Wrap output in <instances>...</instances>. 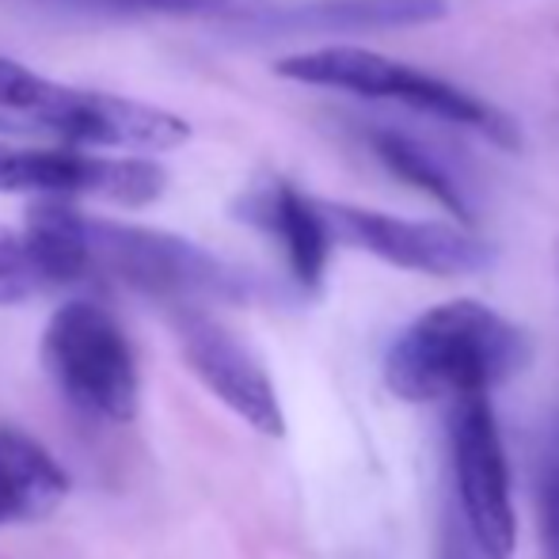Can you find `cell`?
I'll use <instances>...</instances> for the list:
<instances>
[{"instance_id":"cell-1","label":"cell","mask_w":559,"mask_h":559,"mask_svg":"<svg viewBox=\"0 0 559 559\" xmlns=\"http://www.w3.org/2000/svg\"><path fill=\"white\" fill-rule=\"evenodd\" d=\"M533 343L491 305L456 297L419 312L384 354V389L404 404L491 396L530 366Z\"/></svg>"},{"instance_id":"cell-3","label":"cell","mask_w":559,"mask_h":559,"mask_svg":"<svg viewBox=\"0 0 559 559\" xmlns=\"http://www.w3.org/2000/svg\"><path fill=\"white\" fill-rule=\"evenodd\" d=\"M92 274H111L126 286L168 305H251L263 301L266 282L243 266L164 228L99 222L84 214Z\"/></svg>"},{"instance_id":"cell-12","label":"cell","mask_w":559,"mask_h":559,"mask_svg":"<svg viewBox=\"0 0 559 559\" xmlns=\"http://www.w3.org/2000/svg\"><path fill=\"white\" fill-rule=\"evenodd\" d=\"M69 476L35 438L0 427V525L35 522L58 510Z\"/></svg>"},{"instance_id":"cell-18","label":"cell","mask_w":559,"mask_h":559,"mask_svg":"<svg viewBox=\"0 0 559 559\" xmlns=\"http://www.w3.org/2000/svg\"><path fill=\"white\" fill-rule=\"evenodd\" d=\"M537 518H540V556L559 559V456L548 461L537 491Z\"/></svg>"},{"instance_id":"cell-17","label":"cell","mask_w":559,"mask_h":559,"mask_svg":"<svg viewBox=\"0 0 559 559\" xmlns=\"http://www.w3.org/2000/svg\"><path fill=\"white\" fill-rule=\"evenodd\" d=\"M53 84L58 81H50V76L35 73V69L23 66V61L0 53V115H12L31 126L38 107L50 99Z\"/></svg>"},{"instance_id":"cell-8","label":"cell","mask_w":559,"mask_h":559,"mask_svg":"<svg viewBox=\"0 0 559 559\" xmlns=\"http://www.w3.org/2000/svg\"><path fill=\"white\" fill-rule=\"evenodd\" d=\"M31 126L53 133L66 145L141 156L171 153V148L187 145V138H191V122L164 111V107L61 81L53 84L50 99L38 107Z\"/></svg>"},{"instance_id":"cell-4","label":"cell","mask_w":559,"mask_h":559,"mask_svg":"<svg viewBox=\"0 0 559 559\" xmlns=\"http://www.w3.org/2000/svg\"><path fill=\"white\" fill-rule=\"evenodd\" d=\"M43 361L61 396L104 423L138 415L141 377L126 332L104 305L66 301L43 335Z\"/></svg>"},{"instance_id":"cell-9","label":"cell","mask_w":559,"mask_h":559,"mask_svg":"<svg viewBox=\"0 0 559 559\" xmlns=\"http://www.w3.org/2000/svg\"><path fill=\"white\" fill-rule=\"evenodd\" d=\"M171 332L179 338L187 366L202 384L233 407L251 430L263 438L286 435V415L274 381L259 358L225 324H217L202 305H171Z\"/></svg>"},{"instance_id":"cell-6","label":"cell","mask_w":559,"mask_h":559,"mask_svg":"<svg viewBox=\"0 0 559 559\" xmlns=\"http://www.w3.org/2000/svg\"><path fill=\"white\" fill-rule=\"evenodd\" d=\"M449 456L461 530L484 559H510L518 545V514L510 495V461L491 396L453 400L449 415Z\"/></svg>"},{"instance_id":"cell-16","label":"cell","mask_w":559,"mask_h":559,"mask_svg":"<svg viewBox=\"0 0 559 559\" xmlns=\"http://www.w3.org/2000/svg\"><path fill=\"white\" fill-rule=\"evenodd\" d=\"M43 289L50 286H46L43 271H38L35 255H31V243L23 236V228L0 225V309L31 301Z\"/></svg>"},{"instance_id":"cell-13","label":"cell","mask_w":559,"mask_h":559,"mask_svg":"<svg viewBox=\"0 0 559 559\" xmlns=\"http://www.w3.org/2000/svg\"><path fill=\"white\" fill-rule=\"evenodd\" d=\"M23 236H27L31 255L50 289L76 286L92 274L84 214L73 206V199H35L27 210Z\"/></svg>"},{"instance_id":"cell-11","label":"cell","mask_w":559,"mask_h":559,"mask_svg":"<svg viewBox=\"0 0 559 559\" xmlns=\"http://www.w3.org/2000/svg\"><path fill=\"white\" fill-rule=\"evenodd\" d=\"M449 0H305V4H266L251 20V31L266 35H369L438 23Z\"/></svg>"},{"instance_id":"cell-15","label":"cell","mask_w":559,"mask_h":559,"mask_svg":"<svg viewBox=\"0 0 559 559\" xmlns=\"http://www.w3.org/2000/svg\"><path fill=\"white\" fill-rule=\"evenodd\" d=\"M69 4L99 8V12L133 15H206V20H251L271 0H69Z\"/></svg>"},{"instance_id":"cell-14","label":"cell","mask_w":559,"mask_h":559,"mask_svg":"<svg viewBox=\"0 0 559 559\" xmlns=\"http://www.w3.org/2000/svg\"><path fill=\"white\" fill-rule=\"evenodd\" d=\"M369 148L373 156L392 171L396 179H404L407 187L423 191L427 199H435L445 214H453L461 225H472V199H468V187L461 183L453 168L427 148L423 141L407 138L400 130H373L369 133Z\"/></svg>"},{"instance_id":"cell-2","label":"cell","mask_w":559,"mask_h":559,"mask_svg":"<svg viewBox=\"0 0 559 559\" xmlns=\"http://www.w3.org/2000/svg\"><path fill=\"white\" fill-rule=\"evenodd\" d=\"M274 73L282 81L309 84V88L350 92V96L361 99H384V104H400L407 111L442 118V122L476 130L479 138L507 148V153L522 148L518 122L495 104H487L484 96H476V92L461 88L453 81H442L435 73H423L415 66H404V61L389 58V53L366 50V46L332 43L317 46V50L289 53V58L274 61Z\"/></svg>"},{"instance_id":"cell-7","label":"cell","mask_w":559,"mask_h":559,"mask_svg":"<svg viewBox=\"0 0 559 559\" xmlns=\"http://www.w3.org/2000/svg\"><path fill=\"white\" fill-rule=\"evenodd\" d=\"M335 243H354L396 271L430 278H472L495 266V248L468 225L407 222L350 202H320Z\"/></svg>"},{"instance_id":"cell-5","label":"cell","mask_w":559,"mask_h":559,"mask_svg":"<svg viewBox=\"0 0 559 559\" xmlns=\"http://www.w3.org/2000/svg\"><path fill=\"white\" fill-rule=\"evenodd\" d=\"M168 168L156 156L99 153L81 145H12L0 141V194L31 199H99L141 210L164 199Z\"/></svg>"},{"instance_id":"cell-10","label":"cell","mask_w":559,"mask_h":559,"mask_svg":"<svg viewBox=\"0 0 559 559\" xmlns=\"http://www.w3.org/2000/svg\"><path fill=\"white\" fill-rule=\"evenodd\" d=\"M240 217L282 243L289 274H294V282L305 294H317L324 286L335 236L328 228L320 199L305 194L301 187L286 183V179H271L266 187H255L251 194H243Z\"/></svg>"},{"instance_id":"cell-19","label":"cell","mask_w":559,"mask_h":559,"mask_svg":"<svg viewBox=\"0 0 559 559\" xmlns=\"http://www.w3.org/2000/svg\"><path fill=\"white\" fill-rule=\"evenodd\" d=\"M449 533H453V537H449V545H445L442 559H484V556L476 552V545L468 540V533L461 530V522L449 525Z\"/></svg>"}]
</instances>
